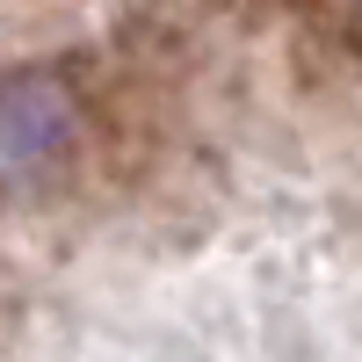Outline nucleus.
<instances>
[{
  "label": "nucleus",
  "instance_id": "obj_1",
  "mask_svg": "<svg viewBox=\"0 0 362 362\" xmlns=\"http://www.w3.org/2000/svg\"><path fill=\"white\" fill-rule=\"evenodd\" d=\"M87 109L73 95L66 73L29 66V73H0V181H37L80 145Z\"/></svg>",
  "mask_w": 362,
  "mask_h": 362
}]
</instances>
